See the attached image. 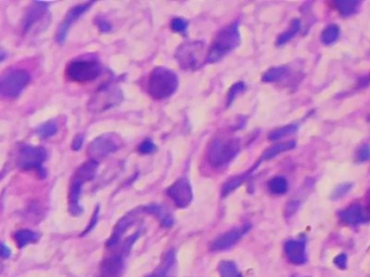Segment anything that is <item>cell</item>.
Masks as SVG:
<instances>
[{
	"label": "cell",
	"instance_id": "cell-25",
	"mask_svg": "<svg viewBox=\"0 0 370 277\" xmlns=\"http://www.w3.org/2000/svg\"><path fill=\"white\" fill-rule=\"evenodd\" d=\"M219 273L220 277H243L239 273L237 266L233 261L224 260L219 263Z\"/></svg>",
	"mask_w": 370,
	"mask_h": 277
},
{
	"label": "cell",
	"instance_id": "cell-24",
	"mask_svg": "<svg viewBox=\"0 0 370 277\" xmlns=\"http://www.w3.org/2000/svg\"><path fill=\"white\" fill-rule=\"evenodd\" d=\"M289 69L287 66H277L272 67L263 74L262 81L263 82H276L285 78L286 75L288 74Z\"/></svg>",
	"mask_w": 370,
	"mask_h": 277
},
{
	"label": "cell",
	"instance_id": "cell-37",
	"mask_svg": "<svg viewBox=\"0 0 370 277\" xmlns=\"http://www.w3.org/2000/svg\"><path fill=\"white\" fill-rule=\"evenodd\" d=\"M95 24L97 25V27L102 31V33H108V31L112 29V25L106 20V18L97 16L95 18Z\"/></svg>",
	"mask_w": 370,
	"mask_h": 277
},
{
	"label": "cell",
	"instance_id": "cell-11",
	"mask_svg": "<svg viewBox=\"0 0 370 277\" xmlns=\"http://www.w3.org/2000/svg\"><path fill=\"white\" fill-rule=\"evenodd\" d=\"M167 195L170 197L178 208H186L193 201V190L188 180L182 178L167 189Z\"/></svg>",
	"mask_w": 370,
	"mask_h": 277
},
{
	"label": "cell",
	"instance_id": "cell-28",
	"mask_svg": "<svg viewBox=\"0 0 370 277\" xmlns=\"http://www.w3.org/2000/svg\"><path fill=\"white\" fill-rule=\"evenodd\" d=\"M336 4L342 15H351L357 11L361 2L357 0H339Z\"/></svg>",
	"mask_w": 370,
	"mask_h": 277
},
{
	"label": "cell",
	"instance_id": "cell-10",
	"mask_svg": "<svg viewBox=\"0 0 370 277\" xmlns=\"http://www.w3.org/2000/svg\"><path fill=\"white\" fill-rule=\"evenodd\" d=\"M47 152L41 146L24 145L18 150L16 165L24 170H34L44 177L42 164L47 159Z\"/></svg>",
	"mask_w": 370,
	"mask_h": 277
},
{
	"label": "cell",
	"instance_id": "cell-42",
	"mask_svg": "<svg viewBox=\"0 0 370 277\" xmlns=\"http://www.w3.org/2000/svg\"><path fill=\"white\" fill-rule=\"evenodd\" d=\"M11 255L10 249L3 245L2 243H0V258H3V259H6L9 258Z\"/></svg>",
	"mask_w": 370,
	"mask_h": 277
},
{
	"label": "cell",
	"instance_id": "cell-34",
	"mask_svg": "<svg viewBox=\"0 0 370 277\" xmlns=\"http://www.w3.org/2000/svg\"><path fill=\"white\" fill-rule=\"evenodd\" d=\"M187 21L183 17H174L171 21V29L174 33H183L187 29Z\"/></svg>",
	"mask_w": 370,
	"mask_h": 277
},
{
	"label": "cell",
	"instance_id": "cell-3",
	"mask_svg": "<svg viewBox=\"0 0 370 277\" xmlns=\"http://www.w3.org/2000/svg\"><path fill=\"white\" fill-rule=\"evenodd\" d=\"M240 151V140L237 138H216L207 151V159L214 168H220L237 156Z\"/></svg>",
	"mask_w": 370,
	"mask_h": 277
},
{
	"label": "cell",
	"instance_id": "cell-35",
	"mask_svg": "<svg viewBox=\"0 0 370 277\" xmlns=\"http://www.w3.org/2000/svg\"><path fill=\"white\" fill-rule=\"evenodd\" d=\"M156 151V145L152 142L151 140H145L140 146H139V153L143 154V155H147V154H152Z\"/></svg>",
	"mask_w": 370,
	"mask_h": 277
},
{
	"label": "cell",
	"instance_id": "cell-5",
	"mask_svg": "<svg viewBox=\"0 0 370 277\" xmlns=\"http://www.w3.org/2000/svg\"><path fill=\"white\" fill-rule=\"evenodd\" d=\"M102 74L100 62L94 59H77L68 63L65 70L67 79L74 82L86 83L95 80Z\"/></svg>",
	"mask_w": 370,
	"mask_h": 277
},
{
	"label": "cell",
	"instance_id": "cell-18",
	"mask_svg": "<svg viewBox=\"0 0 370 277\" xmlns=\"http://www.w3.org/2000/svg\"><path fill=\"white\" fill-rule=\"evenodd\" d=\"M259 165H260V163L257 162L255 165L251 167L250 169H248L246 172H243L238 176H234V177L230 178L229 180H226V181L223 184V186H222V190H221V194H222V197L229 196L232 192H234L236 189H238L240 185H242L244 182H246V180L248 179L253 172H255V170L258 168Z\"/></svg>",
	"mask_w": 370,
	"mask_h": 277
},
{
	"label": "cell",
	"instance_id": "cell-21",
	"mask_svg": "<svg viewBox=\"0 0 370 277\" xmlns=\"http://www.w3.org/2000/svg\"><path fill=\"white\" fill-rule=\"evenodd\" d=\"M174 266H175V255L173 250H170L166 254L161 266L156 270L153 274L147 277H171V272Z\"/></svg>",
	"mask_w": 370,
	"mask_h": 277
},
{
	"label": "cell",
	"instance_id": "cell-14",
	"mask_svg": "<svg viewBox=\"0 0 370 277\" xmlns=\"http://www.w3.org/2000/svg\"><path fill=\"white\" fill-rule=\"evenodd\" d=\"M249 230H250V225L247 224L240 229H234L229 232H225V233L218 236L216 240L210 244V250L217 253V251H223V250L230 249L236 243H238L240 240H242V237Z\"/></svg>",
	"mask_w": 370,
	"mask_h": 277
},
{
	"label": "cell",
	"instance_id": "cell-6",
	"mask_svg": "<svg viewBox=\"0 0 370 277\" xmlns=\"http://www.w3.org/2000/svg\"><path fill=\"white\" fill-rule=\"evenodd\" d=\"M122 100L123 94L121 90L112 82H106L97 89L92 98L90 99L88 108L92 113H102L118 105Z\"/></svg>",
	"mask_w": 370,
	"mask_h": 277
},
{
	"label": "cell",
	"instance_id": "cell-36",
	"mask_svg": "<svg viewBox=\"0 0 370 277\" xmlns=\"http://www.w3.org/2000/svg\"><path fill=\"white\" fill-rule=\"evenodd\" d=\"M357 160L359 162H366V160L370 159V145L365 144L363 145L361 149L357 152Z\"/></svg>",
	"mask_w": 370,
	"mask_h": 277
},
{
	"label": "cell",
	"instance_id": "cell-8",
	"mask_svg": "<svg viewBox=\"0 0 370 277\" xmlns=\"http://www.w3.org/2000/svg\"><path fill=\"white\" fill-rule=\"evenodd\" d=\"M50 2H31L22 24L24 34H36L48 26L50 14L47 8Z\"/></svg>",
	"mask_w": 370,
	"mask_h": 277
},
{
	"label": "cell",
	"instance_id": "cell-9",
	"mask_svg": "<svg viewBox=\"0 0 370 277\" xmlns=\"http://www.w3.org/2000/svg\"><path fill=\"white\" fill-rule=\"evenodd\" d=\"M122 139L116 133H104L100 137L95 138L89 144L88 155L90 159L94 162H99L101 159L107 157L110 154L118 151L122 146Z\"/></svg>",
	"mask_w": 370,
	"mask_h": 277
},
{
	"label": "cell",
	"instance_id": "cell-4",
	"mask_svg": "<svg viewBox=\"0 0 370 277\" xmlns=\"http://www.w3.org/2000/svg\"><path fill=\"white\" fill-rule=\"evenodd\" d=\"M30 81V75L23 68H9L0 75V98L13 100L23 92Z\"/></svg>",
	"mask_w": 370,
	"mask_h": 277
},
{
	"label": "cell",
	"instance_id": "cell-30",
	"mask_svg": "<svg viewBox=\"0 0 370 277\" xmlns=\"http://www.w3.org/2000/svg\"><path fill=\"white\" fill-rule=\"evenodd\" d=\"M339 35H340L339 26L335 24H331L328 25V26L323 30L321 39L325 44H330L335 42L338 38H339Z\"/></svg>",
	"mask_w": 370,
	"mask_h": 277
},
{
	"label": "cell",
	"instance_id": "cell-15",
	"mask_svg": "<svg viewBox=\"0 0 370 277\" xmlns=\"http://www.w3.org/2000/svg\"><path fill=\"white\" fill-rule=\"evenodd\" d=\"M87 181L80 176H78L75 172L70 180L69 184V191H68V210L70 215L75 217L80 216L82 214V207L80 205V196H81V190L82 185Z\"/></svg>",
	"mask_w": 370,
	"mask_h": 277
},
{
	"label": "cell",
	"instance_id": "cell-41",
	"mask_svg": "<svg viewBox=\"0 0 370 277\" xmlns=\"http://www.w3.org/2000/svg\"><path fill=\"white\" fill-rule=\"evenodd\" d=\"M82 144H83V135L82 134H77L75 139L73 140V143H71V149H73L74 151L80 150Z\"/></svg>",
	"mask_w": 370,
	"mask_h": 277
},
{
	"label": "cell",
	"instance_id": "cell-23",
	"mask_svg": "<svg viewBox=\"0 0 370 277\" xmlns=\"http://www.w3.org/2000/svg\"><path fill=\"white\" fill-rule=\"evenodd\" d=\"M38 238L39 235L29 230H19L14 234V241L18 248H23L30 243L37 242Z\"/></svg>",
	"mask_w": 370,
	"mask_h": 277
},
{
	"label": "cell",
	"instance_id": "cell-43",
	"mask_svg": "<svg viewBox=\"0 0 370 277\" xmlns=\"http://www.w3.org/2000/svg\"><path fill=\"white\" fill-rule=\"evenodd\" d=\"M4 57H5V52L2 50H0V62H1Z\"/></svg>",
	"mask_w": 370,
	"mask_h": 277
},
{
	"label": "cell",
	"instance_id": "cell-17",
	"mask_svg": "<svg viewBox=\"0 0 370 277\" xmlns=\"http://www.w3.org/2000/svg\"><path fill=\"white\" fill-rule=\"evenodd\" d=\"M285 254L288 260L294 264H303L307 261V251L303 241H288L285 244Z\"/></svg>",
	"mask_w": 370,
	"mask_h": 277
},
{
	"label": "cell",
	"instance_id": "cell-29",
	"mask_svg": "<svg viewBox=\"0 0 370 277\" xmlns=\"http://www.w3.org/2000/svg\"><path fill=\"white\" fill-rule=\"evenodd\" d=\"M269 190L273 193V194L281 195L285 194L288 190V183L287 180L284 177H275L270 180L269 182Z\"/></svg>",
	"mask_w": 370,
	"mask_h": 277
},
{
	"label": "cell",
	"instance_id": "cell-20",
	"mask_svg": "<svg viewBox=\"0 0 370 277\" xmlns=\"http://www.w3.org/2000/svg\"><path fill=\"white\" fill-rule=\"evenodd\" d=\"M295 147H296L295 141H287V142H284V143H278L274 146L269 147L268 150H265L262 153V155H261V157H260L258 162L260 164L263 163V162H268V160L273 159L274 157H276L277 155H279V154L290 151V150H294Z\"/></svg>",
	"mask_w": 370,
	"mask_h": 277
},
{
	"label": "cell",
	"instance_id": "cell-38",
	"mask_svg": "<svg viewBox=\"0 0 370 277\" xmlns=\"http://www.w3.org/2000/svg\"><path fill=\"white\" fill-rule=\"evenodd\" d=\"M99 214H100V207H96L94 214L92 216V219H91V221L89 222V225L87 227V229L82 232V234H81L82 236L87 235L89 232L92 231V229L95 227V224L97 223V220H99Z\"/></svg>",
	"mask_w": 370,
	"mask_h": 277
},
{
	"label": "cell",
	"instance_id": "cell-12",
	"mask_svg": "<svg viewBox=\"0 0 370 277\" xmlns=\"http://www.w3.org/2000/svg\"><path fill=\"white\" fill-rule=\"evenodd\" d=\"M93 4L94 2H84L81 4L75 5V7H73L67 12V14L65 15L63 22L61 23L60 26H58L57 31H56L55 38L58 43L62 44L65 42L71 25H73L78 20V18H79L84 13V12H87L91 7H92Z\"/></svg>",
	"mask_w": 370,
	"mask_h": 277
},
{
	"label": "cell",
	"instance_id": "cell-13",
	"mask_svg": "<svg viewBox=\"0 0 370 277\" xmlns=\"http://www.w3.org/2000/svg\"><path fill=\"white\" fill-rule=\"evenodd\" d=\"M143 211H144V208H136L132 211H130L129 214H127L126 216H123L120 220L116 223L113 233L112 235H110L109 240L107 241V244H106L108 248L112 249L119 244L122 235L132 227L134 222L140 218Z\"/></svg>",
	"mask_w": 370,
	"mask_h": 277
},
{
	"label": "cell",
	"instance_id": "cell-22",
	"mask_svg": "<svg viewBox=\"0 0 370 277\" xmlns=\"http://www.w3.org/2000/svg\"><path fill=\"white\" fill-rule=\"evenodd\" d=\"M145 212L155 216L160 221L162 227L170 228L173 224V218L159 205H151L148 207H144Z\"/></svg>",
	"mask_w": 370,
	"mask_h": 277
},
{
	"label": "cell",
	"instance_id": "cell-27",
	"mask_svg": "<svg viewBox=\"0 0 370 277\" xmlns=\"http://www.w3.org/2000/svg\"><path fill=\"white\" fill-rule=\"evenodd\" d=\"M298 129H299V126L297 124H291V125H287L282 128L275 129V130H273L269 134V140L276 141L279 139H283L285 137H288V135L290 134L296 133L298 131Z\"/></svg>",
	"mask_w": 370,
	"mask_h": 277
},
{
	"label": "cell",
	"instance_id": "cell-16",
	"mask_svg": "<svg viewBox=\"0 0 370 277\" xmlns=\"http://www.w3.org/2000/svg\"><path fill=\"white\" fill-rule=\"evenodd\" d=\"M125 269L123 256L117 254L104 259L100 267V277H121Z\"/></svg>",
	"mask_w": 370,
	"mask_h": 277
},
{
	"label": "cell",
	"instance_id": "cell-39",
	"mask_svg": "<svg viewBox=\"0 0 370 277\" xmlns=\"http://www.w3.org/2000/svg\"><path fill=\"white\" fill-rule=\"evenodd\" d=\"M299 208V203L296 202V201H291L287 204V206H286L285 208V215L286 217H291L294 216L296 214V211L298 210Z\"/></svg>",
	"mask_w": 370,
	"mask_h": 277
},
{
	"label": "cell",
	"instance_id": "cell-19",
	"mask_svg": "<svg viewBox=\"0 0 370 277\" xmlns=\"http://www.w3.org/2000/svg\"><path fill=\"white\" fill-rule=\"evenodd\" d=\"M339 217L344 223L359 224L365 221L366 216L361 205H353L346 210L339 212Z\"/></svg>",
	"mask_w": 370,
	"mask_h": 277
},
{
	"label": "cell",
	"instance_id": "cell-31",
	"mask_svg": "<svg viewBox=\"0 0 370 277\" xmlns=\"http://www.w3.org/2000/svg\"><path fill=\"white\" fill-rule=\"evenodd\" d=\"M57 132V126L53 120H49L44 124L39 126L36 129V133L40 137L41 139H48L53 137V135Z\"/></svg>",
	"mask_w": 370,
	"mask_h": 277
},
{
	"label": "cell",
	"instance_id": "cell-40",
	"mask_svg": "<svg viewBox=\"0 0 370 277\" xmlns=\"http://www.w3.org/2000/svg\"><path fill=\"white\" fill-rule=\"evenodd\" d=\"M335 264H336V266L338 267V268H340L341 270H344V269H347V263H348V257H347V255H344V254H341V255H339V256H337L336 258H335Z\"/></svg>",
	"mask_w": 370,
	"mask_h": 277
},
{
	"label": "cell",
	"instance_id": "cell-26",
	"mask_svg": "<svg viewBox=\"0 0 370 277\" xmlns=\"http://www.w3.org/2000/svg\"><path fill=\"white\" fill-rule=\"evenodd\" d=\"M300 28H301V22L296 18V20L291 22L289 29H287L286 31H284L283 34L279 35L277 42H276L277 46H283V44L287 43L289 40H291L292 38H294L299 33Z\"/></svg>",
	"mask_w": 370,
	"mask_h": 277
},
{
	"label": "cell",
	"instance_id": "cell-2",
	"mask_svg": "<svg viewBox=\"0 0 370 277\" xmlns=\"http://www.w3.org/2000/svg\"><path fill=\"white\" fill-rule=\"evenodd\" d=\"M179 87L177 74L164 66L155 67L149 75L147 90L155 100H164L171 96Z\"/></svg>",
	"mask_w": 370,
	"mask_h": 277
},
{
	"label": "cell",
	"instance_id": "cell-1",
	"mask_svg": "<svg viewBox=\"0 0 370 277\" xmlns=\"http://www.w3.org/2000/svg\"><path fill=\"white\" fill-rule=\"evenodd\" d=\"M240 43V33L238 22H233L221 29L214 38L209 51L206 55V64H213L235 50Z\"/></svg>",
	"mask_w": 370,
	"mask_h": 277
},
{
	"label": "cell",
	"instance_id": "cell-33",
	"mask_svg": "<svg viewBox=\"0 0 370 277\" xmlns=\"http://www.w3.org/2000/svg\"><path fill=\"white\" fill-rule=\"evenodd\" d=\"M352 188H353L352 183H348V182L342 183L334 191L333 195H331V198H333L334 201H338V199H340V198L346 196L347 194H349L350 191L352 190Z\"/></svg>",
	"mask_w": 370,
	"mask_h": 277
},
{
	"label": "cell",
	"instance_id": "cell-32",
	"mask_svg": "<svg viewBox=\"0 0 370 277\" xmlns=\"http://www.w3.org/2000/svg\"><path fill=\"white\" fill-rule=\"evenodd\" d=\"M246 90V85L244 82H237L235 85H233L230 89V91L227 92V100H226V107H230L234 100L236 99V96L244 92Z\"/></svg>",
	"mask_w": 370,
	"mask_h": 277
},
{
	"label": "cell",
	"instance_id": "cell-7",
	"mask_svg": "<svg viewBox=\"0 0 370 277\" xmlns=\"http://www.w3.org/2000/svg\"><path fill=\"white\" fill-rule=\"evenodd\" d=\"M205 52L204 41L184 42L175 51V59L179 65L186 70H197L203 66V54Z\"/></svg>",
	"mask_w": 370,
	"mask_h": 277
}]
</instances>
